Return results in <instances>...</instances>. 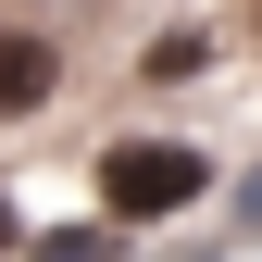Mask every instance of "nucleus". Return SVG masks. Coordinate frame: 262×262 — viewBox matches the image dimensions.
I'll return each instance as SVG.
<instances>
[{
  "instance_id": "f257e3e1",
  "label": "nucleus",
  "mask_w": 262,
  "mask_h": 262,
  "mask_svg": "<svg viewBox=\"0 0 262 262\" xmlns=\"http://www.w3.org/2000/svg\"><path fill=\"white\" fill-rule=\"evenodd\" d=\"M212 187V162L187 150V138H113L100 150V212L113 225H162V212H187Z\"/></svg>"
},
{
  "instance_id": "f03ea898",
  "label": "nucleus",
  "mask_w": 262,
  "mask_h": 262,
  "mask_svg": "<svg viewBox=\"0 0 262 262\" xmlns=\"http://www.w3.org/2000/svg\"><path fill=\"white\" fill-rule=\"evenodd\" d=\"M50 75H62V62H50V38L0 25V125H13V113H38V100H50Z\"/></svg>"
}]
</instances>
